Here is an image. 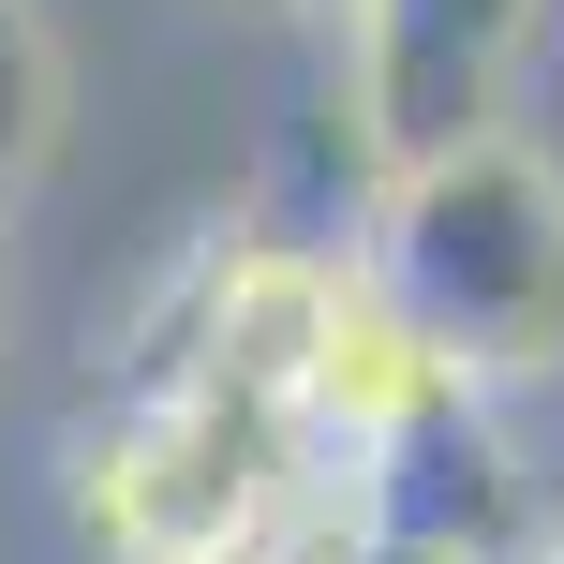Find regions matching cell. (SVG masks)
Listing matches in <instances>:
<instances>
[{"label":"cell","mask_w":564,"mask_h":564,"mask_svg":"<svg viewBox=\"0 0 564 564\" xmlns=\"http://www.w3.org/2000/svg\"><path fill=\"white\" fill-rule=\"evenodd\" d=\"M371 535L446 550V564H535V490H520L506 431L476 416V387L416 401V416L371 446Z\"/></svg>","instance_id":"obj_4"},{"label":"cell","mask_w":564,"mask_h":564,"mask_svg":"<svg viewBox=\"0 0 564 564\" xmlns=\"http://www.w3.org/2000/svg\"><path fill=\"white\" fill-rule=\"evenodd\" d=\"M238 15H297V0H238Z\"/></svg>","instance_id":"obj_8"},{"label":"cell","mask_w":564,"mask_h":564,"mask_svg":"<svg viewBox=\"0 0 564 564\" xmlns=\"http://www.w3.org/2000/svg\"><path fill=\"white\" fill-rule=\"evenodd\" d=\"M357 564H446V550H401V535H371V550H357Z\"/></svg>","instance_id":"obj_7"},{"label":"cell","mask_w":564,"mask_h":564,"mask_svg":"<svg viewBox=\"0 0 564 564\" xmlns=\"http://www.w3.org/2000/svg\"><path fill=\"white\" fill-rule=\"evenodd\" d=\"M282 460H297V401H253V387H224V371H178V387H134L89 431L75 506H89V535L119 564H194L208 535H238L282 490Z\"/></svg>","instance_id":"obj_2"},{"label":"cell","mask_w":564,"mask_h":564,"mask_svg":"<svg viewBox=\"0 0 564 564\" xmlns=\"http://www.w3.org/2000/svg\"><path fill=\"white\" fill-rule=\"evenodd\" d=\"M446 387H476V371L446 357V341L416 327V312L387 297V268H341V297H327V357H312V387H297V416H327V431H357V446H387L416 401H446Z\"/></svg>","instance_id":"obj_5"},{"label":"cell","mask_w":564,"mask_h":564,"mask_svg":"<svg viewBox=\"0 0 564 564\" xmlns=\"http://www.w3.org/2000/svg\"><path fill=\"white\" fill-rule=\"evenodd\" d=\"M45 149H59V45H45L30 0H0V194H15Z\"/></svg>","instance_id":"obj_6"},{"label":"cell","mask_w":564,"mask_h":564,"mask_svg":"<svg viewBox=\"0 0 564 564\" xmlns=\"http://www.w3.org/2000/svg\"><path fill=\"white\" fill-rule=\"evenodd\" d=\"M357 149L371 164H431V149L506 134V75L535 45V0H357Z\"/></svg>","instance_id":"obj_3"},{"label":"cell","mask_w":564,"mask_h":564,"mask_svg":"<svg viewBox=\"0 0 564 564\" xmlns=\"http://www.w3.org/2000/svg\"><path fill=\"white\" fill-rule=\"evenodd\" d=\"M312 15H357V0H312Z\"/></svg>","instance_id":"obj_9"},{"label":"cell","mask_w":564,"mask_h":564,"mask_svg":"<svg viewBox=\"0 0 564 564\" xmlns=\"http://www.w3.org/2000/svg\"><path fill=\"white\" fill-rule=\"evenodd\" d=\"M535 564H564V535H550V550H535Z\"/></svg>","instance_id":"obj_10"},{"label":"cell","mask_w":564,"mask_h":564,"mask_svg":"<svg viewBox=\"0 0 564 564\" xmlns=\"http://www.w3.org/2000/svg\"><path fill=\"white\" fill-rule=\"evenodd\" d=\"M371 268L460 371H550L564 357V178L520 134L431 149L371 194Z\"/></svg>","instance_id":"obj_1"}]
</instances>
